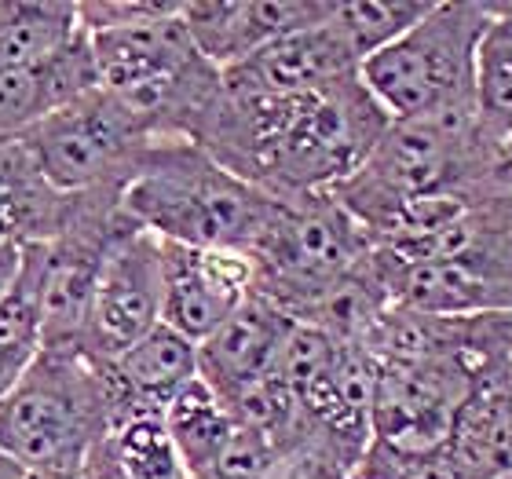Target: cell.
Wrapping results in <instances>:
<instances>
[{
    "instance_id": "1",
    "label": "cell",
    "mask_w": 512,
    "mask_h": 479,
    "mask_svg": "<svg viewBox=\"0 0 512 479\" xmlns=\"http://www.w3.org/2000/svg\"><path fill=\"white\" fill-rule=\"evenodd\" d=\"M388 125L359 74L304 96H253L220 81L194 143L271 198H304L352 180Z\"/></svg>"
},
{
    "instance_id": "2",
    "label": "cell",
    "mask_w": 512,
    "mask_h": 479,
    "mask_svg": "<svg viewBox=\"0 0 512 479\" xmlns=\"http://www.w3.org/2000/svg\"><path fill=\"white\" fill-rule=\"evenodd\" d=\"M275 202L191 139H154L121 191V213L158 242L235 253H249L264 235Z\"/></svg>"
},
{
    "instance_id": "3",
    "label": "cell",
    "mask_w": 512,
    "mask_h": 479,
    "mask_svg": "<svg viewBox=\"0 0 512 479\" xmlns=\"http://www.w3.org/2000/svg\"><path fill=\"white\" fill-rule=\"evenodd\" d=\"M498 147L502 143H494L480 128L476 107L392 121L363 169L330 194L366 235L377 238L388 220L417 198L498 183Z\"/></svg>"
},
{
    "instance_id": "4",
    "label": "cell",
    "mask_w": 512,
    "mask_h": 479,
    "mask_svg": "<svg viewBox=\"0 0 512 479\" xmlns=\"http://www.w3.org/2000/svg\"><path fill=\"white\" fill-rule=\"evenodd\" d=\"M110 428L114 406L103 366L70 348H41L0 399V454L30 476H81Z\"/></svg>"
},
{
    "instance_id": "5",
    "label": "cell",
    "mask_w": 512,
    "mask_h": 479,
    "mask_svg": "<svg viewBox=\"0 0 512 479\" xmlns=\"http://www.w3.org/2000/svg\"><path fill=\"white\" fill-rule=\"evenodd\" d=\"M487 22V0H436L417 26L359 66L366 92L392 121L476 107V48Z\"/></svg>"
},
{
    "instance_id": "6",
    "label": "cell",
    "mask_w": 512,
    "mask_h": 479,
    "mask_svg": "<svg viewBox=\"0 0 512 479\" xmlns=\"http://www.w3.org/2000/svg\"><path fill=\"white\" fill-rule=\"evenodd\" d=\"M370 253L374 238L333 194H304L278 198L264 235L246 256L253 264V293L278 304L297 322Z\"/></svg>"
},
{
    "instance_id": "7",
    "label": "cell",
    "mask_w": 512,
    "mask_h": 479,
    "mask_svg": "<svg viewBox=\"0 0 512 479\" xmlns=\"http://www.w3.org/2000/svg\"><path fill=\"white\" fill-rule=\"evenodd\" d=\"M44 180L63 194H121L154 139L118 96L92 88L26 132Z\"/></svg>"
},
{
    "instance_id": "8",
    "label": "cell",
    "mask_w": 512,
    "mask_h": 479,
    "mask_svg": "<svg viewBox=\"0 0 512 479\" xmlns=\"http://www.w3.org/2000/svg\"><path fill=\"white\" fill-rule=\"evenodd\" d=\"M161 322V242L128 224L99 267L88 304L81 352L92 362H114Z\"/></svg>"
},
{
    "instance_id": "9",
    "label": "cell",
    "mask_w": 512,
    "mask_h": 479,
    "mask_svg": "<svg viewBox=\"0 0 512 479\" xmlns=\"http://www.w3.org/2000/svg\"><path fill=\"white\" fill-rule=\"evenodd\" d=\"M253 293V264L235 249L161 242V322L202 344Z\"/></svg>"
},
{
    "instance_id": "10",
    "label": "cell",
    "mask_w": 512,
    "mask_h": 479,
    "mask_svg": "<svg viewBox=\"0 0 512 479\" xmlns=\"http://www.w3.org/2000/svg\"><path fill=\"white\" fill-rule=\"evenodd\" d=\"M472 381L447 362L381 366L370 432L395 450H436L447 443L450 421Z\"/></svg>"
},
{
    "instance_id": "11",
    "label": "cell",
    "mask_w": 512,
    "mask_h": 479,
    "mask_svg": "<svg viewBox=\"0 0 512 479\" xmlns=\"http://www.w3.org/2000/svg\"><path fill=\"white\" fill-rule=\"evenodd\" d=\"M333 4L337 0H191L180 4V19L205 63L227 70L278 37L322 26Z\"/></svg>"
},
{
    "instance_id": "12",
    "label": "cell",
    "mask_w": 512,
    "mask_h": 479,
    "mask_svg": "<svg viewBox=\"0 0 512 479\" xmlns=\"http://www.w3.org/2000/svg\"><path fill=\"white\" fill-rule=\"evenodd\" d=\"M352 74H359V59L326 19L322 26L264 44L242 63L220 70V81L224 88L253 96H304Z\"/></svg>"
},
{
    "instance_id": "13",
    "label": "cell",
    "mask_w": 512,
    "mask_h": 479,
    "mask_svg": "<svg viewBox=\"0 0 512 479\" xmlns=\"http://www.w3.org/2000/svg\"><path fill=\"white\" fill-rule=\"evenodd\" d=\"M293 326L297 322L278 304L249 293L231 311V319L198 344V377L220 395V403H227L231 395L275 370V359Z\"/></svg>"
},
{
    "instance_id": "14",
    "label": "cell",
    "mask_w": 512,
    "mask_h": 479,
    "mask_svg": "<svg viewBox=\"0 0 512 479\" xmlns=\"http://www.w3.org/2000/svg\"><path fill=\"white\" fill-rule=\"evenodd\" d=\"M114 425L132 414H165V406L198 377V344L158 322L114 362H103Z\"/></svg>"
},
{
    "instance_id": "15",
    "label": "cell",
    "mask_w": 512,
    "mask_h": 479,
    "mask_svg": "<svg viewBox=\"0 0 512 479\" xmlns=\"http://www.w3.org/2000/svg\"><path fill=\"white\" fill-rule=\"evenodd\" d=\"M88 52H92L96 85L114 96L176 74L180 66L198 59V48L180 19V4H172L158 19L136 22L125 30L88 33Z\"/></svg>"
},
{
    "instance_id": "16",
    "label": "cell",
    "mask_w": 512,
    "mask_h": 479,
    "mask_svg": "<svg viewBox=\"0 0 512 479\" xmlns=\"http://www.w3.org/2000/svg\"><path fill=\"white\" fill-rule=\"evenodd\" d=\"M92 88L99 85L85 30L44 63L0 70V139L26 136L30 128L48 121L55 110H63L66 103H74Z\"/></svg>"
},
{
    "instance_id": "17",
    "label": "cell",
    "mask_w": 512,
    "mask_h": 479,
    "mask_svg": "<svg viewBox=\"0 0 512 479\" xmlns=\"http://www.w3.org/2000/svg\"><path fill=\"white\" fill-rule=\"evenodd\" d=\"M77 198L44 180L26 139H0V245L52 242L74 216Z\"/></svg>"
},
{
    "instance_id": "18",
    "label": "cell",
    "mask_w": 512,
    "mask_h": 479,
    "mask_svg": "<svg viewBox=\"0 0 512 479\" xmlns=\"http://www.w3.org/2000/svg\"><path fill=\"white\" fill-rule=\"evenodd\" d=\"M443 447L469 479H498L512 472V366L472 384Z\"/></svg>"
},
{
    "instance_id": "19",
    "label": "cell",
    "mask_w": 512,
    "mask_h": 479,
    "mask_svg": "<svg viewBox=\"0 0 512 479\" xmlns=\"http://www.w3.org/2000/svg\"><path fill=\"white\" fill-rule=\"evenodd\" d=\"M165 432H169L172 447L180 454L183 469L191 479H205L213 472L216 458L224 454L227 439L235 436V417L220 403V395L194 377L187 388H183L169 406H165Z\"/></svg>"
},
{
    "instance_id": "20",
    "label": "cell",
    "mask_w": 512,
    "mask_h": 479,
    "mask_svg": "<svg viewBox=\"0 0 512 479\" xmlns=\"http://www.w3.org/2000/svg\"><path fill=\"white\" fill-rule=\"evenodd\" d=\"M77 33V0H0V70L44 63Z\"/></svg>"
},
{
    "instance_id": "21",
    "label": "cell",
    "mask_w": 512,
    "mask_h": 479,
    "mask_svg": "<svg viewBox=\"0 0 512 479\" xmlns=\"http://www.w3.org/2000/svg\"><path fill=\"white\" fill-rule=\"evenodd\" d=\"M476 114L494 143L512 139V15L491 4V22L476 48Z\"/></svg>"
},
{
    "instance_id": "22",
    "label": "cell",
    "mask_w": 512,
    "mask_h": 479,
    "mask_svg": "<svg viewBox=\"0 0 512 479\" xmlns=\"http://www.w3.org/2000/svg\"><path fill=\"white\" fill-rule=\"evenodd\" d=\"M432 4L436 0H337L330 22L363 66L370 55L399 41L410 26L425 19Z\"/></svg>"
},
{
    "instance_id": "23",
    "label": "cell",
    "mask_w": 512,
    "mask_h": 479,
    "mask_svg": "<svg viewBox=\"0 0 512 479\" xmlns=\"http://www.w3.org/2000/svg\"><path fill=\"white\" fill-rule=\"evenodd\" d=\"M348 479H469L447 447L436 450H395L370 439L363 458L355 461Z\"/></svg>"
},
{
    "instance_id": "24",
    "label": "cell",
    "mask_w": 512,
    "mask_h": 479,
    "mask_svg": "<svg viewBox=\"0 0 512 479\" xmlns=\"http://www.w3.org/2000/svg\"><path fill=\"white\" fill-rule=\"evenodd\" d=\"M205 479H286V458L264 436L238 425Z\"/></svg>"
},
{
    "instance_id": "25",
    "label": "cell",
    "mask_w": 512,
    "mask_h": 479,
    "mask_svg": "<svg viewBox=\"0 0 512 479\" xmlns=\"http://www.w3.org/2000/svg\"><path fill=\"white\" fill-rule=\"evenodd\" d=\"M172 8V0H77V26L85 33L125 30L136 22L158 19Z\"/></svg>"
},
{
    "instance_id": "26",
    "label": "cell",
    "mask_w": 512,
    "mask_h": 479,
    "mask_svg": "<svg viewBox=\"0 0 512 479\" xmlns=\"http://www.w3.org/2000/svg\"><path fill=\"white\" fill-rule=\"evenodd\" d=\"M81 479H128V472L121 469L118 454L110 447V436H103L96 447H92L85 469H81Z\"/></svg>"
},
{
    "instance_id": "27",
    "label": "cell",
    "mask_w": 512,
    "mask_h": 479,
    "mask_svg": "<svg viewBox=\"0 0 512 479\" xmlns=\"http://www.w3.org/2000/svg\"><path fill=\"white\" fill-rule=\"evenodd\" d=\"M19 260H22V245H0V300H4L8 286L15 282Z\"/></svg>"
},
{
    "instance_id": "28",
    "label": "cell",
    "mask_w": 512,
    "mask_h": 479,
    "mask_svg": "<svg viewBox=\"0 0 512 479\" xmlns=\"http://www.w3.org/2000/svg\"><path fill=\"white\" fill-rule=\"evenodd\" d=\"M494 172H498V183L512 191V139H505L502 147H498V165H494Z\"/></svg>"
},
{
    "instance_id": "29",
    "label": "cell",
    "mask_w": 512,
    "mask_h": 479,
    "mask_svg": "<svg viewBox=\"0 0 512 479\" xmlns=\"http://www.w3.org/2000/svg\"><path fill=\"white\" fill-rule=\"evenodd\" d=\"M0 479H26V469H19L15 461L0 454Z\"/></svg>"
},
{
    "instance_id": "30",
    "label": "cell",
    "mask_w": 512,
    "mask_h": 479,
    "mask_svg": "<svg viewBox=\"0 0 512 479\" xmlns=\"http://www.w3.org/2000/svg\"><path fill=\"white\" fill-rule=\"evenodd\" d=\"M26 479H81V476H30V472H26Z\"/></svg>"
},
{
    "instance_id": "31",
    "label": "cell",
    "mask_w": 512,
    "mask_h": 479,
    "mask_svg": "<svg viewBox=\"0 0 512 479\" xmlns=\"http://www.w3.org/2000/svg\"><path fill=\"white\" fill-rule=\"evenodd\" d=\"M498 479H512V472H505V476H498Z\"/></svg>"
}]
</instances>
